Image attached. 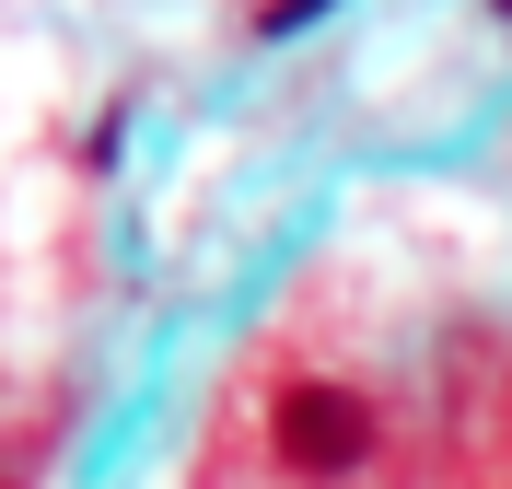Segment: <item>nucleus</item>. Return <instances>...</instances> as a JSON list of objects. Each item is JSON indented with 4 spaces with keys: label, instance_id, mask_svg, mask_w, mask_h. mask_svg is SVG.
Segmentation results:
<instances>
[{
    "label": "nucleus",
    "instance_id": "nucleus-1",
    "mask_svg": "<svg viewBox=\"0 0 512 489\" xmlns=\"http://www.w3.org/2000/svg\"><path fill=\"white\" fill-rule=\"evenodd\" d=\"M396 466H408V420L384 385L303 361V350H268L222 408L210 489H396Z\"/></svg>",
    "mask_w": 512,
    "mask_h": 489
},
{
    "label": "nucleus",
    "instance_id": "nucleus-2",
    "mask_svg": "<svg viewBox=\"0 0 512 489\" xmlns=\"http://www.w3.org/2000/svg\"><path fill=\"white\" fill-rule=\"evenodd\" d=\"M443 489H512V350L466 338L443 408Z\"/></svg>",
    "mask_w": 512,
    "mask_h": 489
},
{
    "label": "nucleus",
    "instance_id": "nucleus-3",
    "mask_svg": "<svg viewBox=\"0 0 512 489\" xmlns=\"http://www.w3.org/2000/svg\"><path fill=\"white\" fill-rule=\"evenodd\" d=\"M315 12H338V0H268V12H256V35H303Z\"/></svg>",
    "mask_w": 512,
    "mask_h": 489
},
{
    "label": "nucleus",
    "instance_id": "nucleus-4",
    "mask_svg": "<svg viewBox=\"0 0 512 489\" xmlns=\"http://www.w3.org/2000/svg\"><path fill=\"white\" fill-rule=\"evenodd\" d=\"M489 12H501V24H512V0H489Z\"/></svg>",
    "mask_w": 512,
    "mask_h": 489
}]
</instances>
